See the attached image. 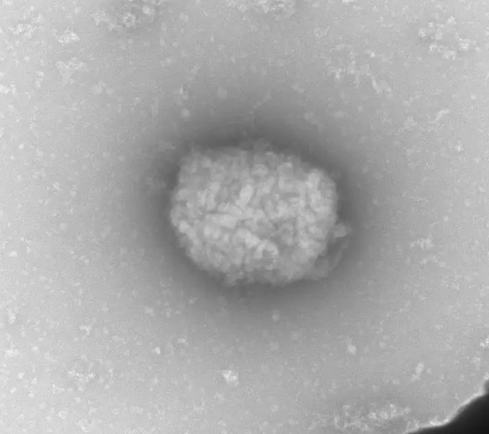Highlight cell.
Listing matches in <instances>:
<instances>
[{"instance_id": "obj_1", "label": "cell", "mask_w": 489, "mask_h": 434, "mask_svg": "<svg viewBox=\"0 0 489 434\" xmlns=\"http://www.w3.org/2000/svg\"><path fill=\"white\" fill-rule=\"evenodd\" d=\"M338 197L330 177L262 147L192 150L180 164L171 220L199 267L232 281L286 283L331 267Z\"/></svg>"}]
</instances>
